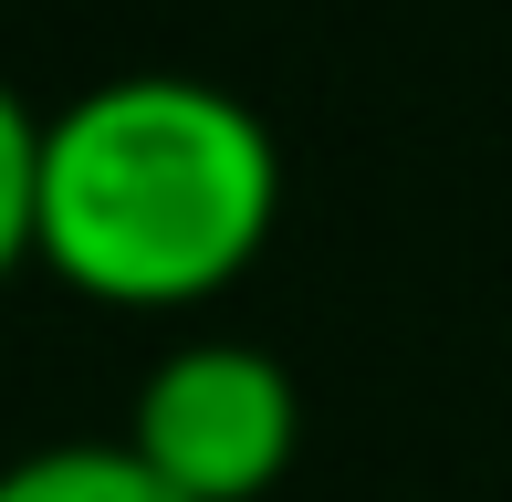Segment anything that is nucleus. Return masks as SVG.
Here are the masks:
<instances>
[{
    "instance_id": "1",
    "label": "nucleus",
    "mask_w": 512,
    "mask_h": 502,
    "mask_svg": "<svg viewBox=\"0 0 512 502\" xmlns=\"http://www.w3.org/2000/svg\"><path fill=\"white\" fill-rule=\"evenodd\" d=\"M283 210V147L262 105L178 63L84 84L42 116V231L32 251L105 304H199Z\"/></svg>"
},
{
    "instance_id": "2",
    "label": "nucleus",
    "mask_w": 512,
    "mask_h": 502,
    "mask_svg": "<svg viewBox=\"0 0 512 502\" xmlns=\"http://www.w3.org/2000/svg\"><path fill=\"white\" fill-rule=\"evenodd\" d=\"M293 440H304V398H293L283 356L241 346V335L168 346L126 408V450L189 502H262L293 471Z\"/></svg>"
},
{
    "instance_id": "3",
    "label": "nucleus",
    "mask_w": 512,
    "mask_h": 502,
    "mask_svg": "<svg viewBox=\"0 0 512 502\" xmlns=\"http://www.w3.org/2000/svg\"><path fill=\"white\" fill-rule=\"evenodd\" d=\"M0 502H189V492H168L126 440H53L0 471Z\"/></svg>"
},
{
    "instance_id": "4",
    "label": "nucleus",
    "mask_w": 512,
    "mask_h": 502,
    "mask_svg": "<svg viewBox=\"0 0 512 502\" xmlns=\"http://www.w3.org/2000/svg\"><path fill=\"white\" fill-rule=\"evenodd\" d=\"M32 231H42V116L0 84V283L32 262Z\"/></svg>"
}]
</instances>
